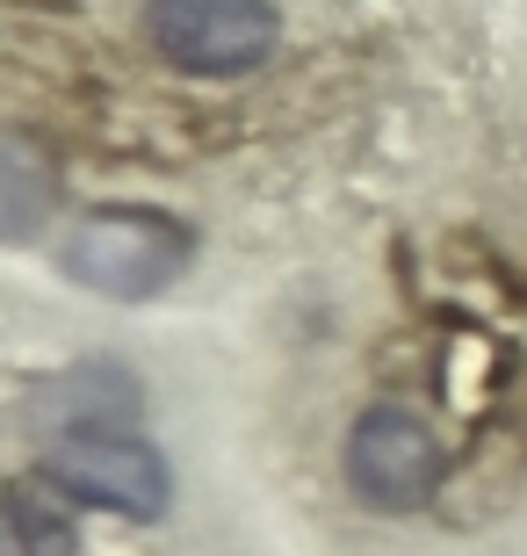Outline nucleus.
I'll list each match as a JSON object with an SVG mask.
<instances>
[{
  "mask_svg": "<svg viewBox=\"0 0 527 556\" xmlns=\"http://www.w3.org/2000/svg\"><path fill=\"white\" fill-rule=\"evenodd\" d=\"M188 253H196V239H188L181 217L145 210V203H116V210H95V217H80L65 231L59 268H65V282L95 289V296L138 304V296H160L188 268Z\"/></svg>",
  "mask_w": 527,
  "mask_h": 556,
  "instance_id": "nucleus-1",
  "label": "nucleus"
},
{
  "mask_svg": "<svg viewBox=\"0 0 527 556\" xmlns=\"http://www.w3.org/2000/svg\"><path fill=\"white\" fill-rule=\"evenodd\" d=\"M145 29L160 43V59L196 80L261 73L283 43L275 0H145Z\"/></svg>",
  "mask_w": 527,
  "mask_h": 556,
  "instance_id": "nucleus-2",
  "label": "nucleus"
},
{
  "mask_svg": "<svg viewBox=\"0 0 527 556\" xmlns=\"http://www.w3.org/2000/svg\"><path fill=\"white\" fill-rule=\"evenodd\" d=\"M441 477H448V448L405 405H368L347 427V492L376 514H419L441 492Z\"/></svg>",
  "mask_w": 527,
  "mask_h": 556,
  "instance_id": "nucleus-3",
  "label": "nucleus"
},
{
  "mask_svg": "<svg viewBox=\"0 0 527 556\" xmlns=\"http://www.w3.org/2000/svg\"><path fill=\"white\" fill-rule=\"evenodd\" d=\"M43 477L73 506H95V514H116V520H160L166 498H174V477H166L160 448L138 441V433H73V441H51Z\"/></svg>",
  "mask_w": 527,
  "mask_h": 556,
  "instance_id": "nucleus-4",
  "label": "nucleus"
},
{
  "mask_svg": "<svg viewBox=\"0 0 527 556\" xmlns=\"http://www.w3.org/2000/svg\"><path fill=\"white\" fill-rule=\"evenodd\" d=\"M138 413H145L138 376L116 369V362H80V369L51 376V383L37 391V405H29L37 433H51V441H73V433H123Z\"/></svg>",
  "mask_w": 527,
  "mask_h": 556,
  "instance_id": "nucleus-5",
  "label": "nucleus"
},
{
  "mask_svg": "<svg viewBox=\"0 0 527 556\" xmlns=\"http://www.w3.org/2000/svg\"><path fill=\"white\" fill-rule=\"evenodd\" d=\"M59 210V160L29 130L0 124V247H29Z\"/></svg>",
  "mask_w": 527,
  "mask_h": 556,
  "instance_id": "nucleus-6",
  "label": "nucleus"
},
{
  "mask_svg": "<svg viewBox=\"0 0 527 556\" xmlns=\"http://www.w3.org/2000/svg\"><path fill=\"white\" fill-rule=\"evenodd\" d=\"M0 556H80L73 520L43 492H0Z\"/></svg>",
  "mask_w": 527,
  "mask_h": 556,
  "instance_id": "nucleus-7",
  "label": "nucleus"
}]
</instances>
